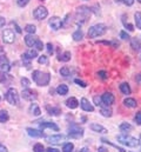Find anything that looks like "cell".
Masks as SVG:
<instances>
[{
	"instance_id": "obj_1",
	"label": "cell",
	"mask_w": 141,
	"mask_h": 152,
	"mask_svg": "<svg viewBox=\"0 0 141 152\" xmlns=\"http://www.w3.org/2000/svg\"><path fill=\"white\" fill-rule=\"evenodd\" d=\"M116 139H118V142H120L121 144H124V145H126V146H129V148H137V146L140 145L139 139H137V138H134V137H131V136H128L127 133L116 136Z\"/></svg>"
},
{
	"instance_id": "obj_2",
	"label": "cell",
	"mask_w": 141,
	"mask_h": 152,
	"mask_svg": "<svg viewBox=\"0 0 141 152\" xmlns=\"http://www.w3.org/2000/svg\"><path fill=\"white\" fill-rule=\"evenodd\" d=\"M32 77H33V80L35 81V84L39 85V86H46V85H48V83L51 80L49 73L41 72V71H34Z\"/></svg>"
},
{
	"instance_id": "obj_3",
	"label": "cell",
	"mask_w": 141,
	"mask_h": 152,
	"mask_svg": "<svg viewBox=\"0 0 141 152\" xmlns=\"http://www.w3.org/2000/svg\"><path fill=\"white\" fill-rule=\"evenodd\" d=\"M106 25L104 24H97L89 27L88 30V38H97V37H101L106 33Z\"/></svg>"
},
{
	"instance_id": "obj_4",
	"label": "cell",
	"mask_w": 141,
	"mask_h": 152,
	"mask_svg": "<svg viewBox=\"0 0 141 152\" xmlns=\"http://www.w3.org/2000/svg\"><path fill=\"white\" fill-rule=\"evenodd\" d=\"M6 100L11 104V105H19V94L18 91L15 88H9L6 92Z\"/></svg>"
},
{
	"instance_id": "obj_5",
	"label": "cell",
	"mask_w": 141,
	"mask_h": 152,
	"mask_svg": "<svg viewBox=\"0 0 141 152\" xmlns=\"http://www.w3.org/2000/svg\"><path fill=\"white\" fill-rule=\"evenodd\" d=\"M68 132H70L68 136L72 138H81L84 136V129L78 124H72L68 129Z\"/></svg>"
},
{
	"instance_id": "obj_6",
	"label": "cell",
	"mask_w": 141,
	"mask_h": 152,
	"mask_svg": "<svg viewBox=\"0 0 141 152\" xmlns=\"http://www.w3.org/2000/svg\"><path fill=\"white\" fill-rule=\"evenodd\" d=\"M33 15H34V18L36 19V20H42V19H45V18L48 15V11H47L46 7H44V6H39V7H36V8L34 10Z\"/></svg>"
},
{
	"instance_id": "obj_7",
	"label": "cell",
	"mask_w": 141,
	"mask_h": 152,
	"mask_svg": "<svg viewBox=\"0 0 141 152\" xmlns=\"http://www.w3.org/2000/svg\"><path fill=\"white\" fill-rule=\"evenodd\" d=\"M2 40L6 42V44H12L14 42L15 40V34L12 30H4L2 32Z\"/></svg>"
},
{
	"instance_id": "obj_8",
	"label": "cell",
	"mask_w": 141,
	"mask_h": 152,
	"mask_svg": "<svg viewBox=\"0 0 141 152\" xmlns=\"http://www.w3.org/2000/svg\"><path fill=\"white\" fill-rule=\"evenodd\" d=\"M48 24H49V26L52 27V30L58 31V30H60L61 26H63V20H61L59 17H52V18L48 20Z\"/></svg>"
},
{
	"instance_id": "obj_9",
	"label": "cell",
	"mask_w": 141,
	"mask_h": 152,
	"mask_svg": "<svg viewBox=\"0 0 141 152\" xmlns=\"http://www.w3.org/2000/svg\"><path fill=\"white\" fill-rule=\"evenodd\" d=\"M21 96H23V98H24L25 100H28V102H33V100L36 99V97H38L36 92L33 91V90H31V88L24 90L23 93H21Z\"/></svg>"
},
{
	"instance_id": "obj_10",
	"label": "cell",
	"mask_w": 141,
	"mask_h": 152,
	"mask_svg": "<svg viewBox=\"0 0 141 152\" xmlns=\"http://www.w3.org/2000/svg\"><path fill=\"white\" fill-rule=\"evenodd\" d=\"M11 70V65L8 59L5 56H0V72L2 73H7Z\"/></svg>"
},
{
	"instance_id": "obj_11",
	"label": "cell",
	"mask_w": 141,
	"mask_h": 152,
	"mask_svg": "<svg viewBox=\"0 0 141 152\" xmlns=\"http://www.w3.org/2000/svg\"><path fill=\"white\" fill-rule=\"evenodd\" d=\"M91 10H89V7H87V6H80L79 8H78V14L82 18V20L85 21L89 15H91Z\"/></svg>"
},
{
	"instance_id": "obj_12",
	"label": "cell",
	"mask_w": 141,
	"mask_h": 152,
	"mask_svg": "<svg viewBox=\"0 0 141 152\" xmlns=\"http://www.w3.org/2000/svg\"><path fill=\"white\" fill-rule=\"evenodd\" d=\"M101 100H102V103H104L105 105L109 106V105H112V104L114 103L115 98H114V96H113L110 92H105V93L101 96Z\"/></svg>"
},
{
	"instance_id": "obj_13",
	"label": "cell",
	"mask_w": 141,
	"mask_h": 152,
	"mask_svg": "<svg viewBox=\"0 0 141 152\" xmlns=\"http://www.w3.org/2000/svg\"><path fill=\"white\" fill-rule=\"evenodd\" d=\"M80 105H81V109H82L84 111H86V112H93V111H94L93 105H92V104L89 103V100L86 99V98H81Z\"/></svg>"
},
{
	"instance_id": "obj_14",
	"label": "cell",
	"mask_w": 141,
	"mask_h": 152,
	"mask_svg": "<svg viewBox=\"0 0 141 152\" xmlns=\"http://www.w3.org/2000/svg\"><path fill=\"white\" fill-rule=\"evenodd\" d=\"M65 139V136L64 134H54L52 137H47L46 138V142L47 143H52V144H60L61 140Z\"/></svg>"
},
{
	"instance_id": "obj_15",
	"label": "cell",
	"mask_w": 141,
	"mask_h": 152,
	"mask_svg": "<svg viewBox=\"0 0 141 152\" xmlns=\"http://www.w3.org/2000/svg\"><path fill=\"white\" fill-rule=\"evenodd\" d=\"M40 129L41 130H45V129H51V130H54V131H59V126L54 123H49V121H44L40 124Z\"/></svg>"
},
{
	"instance_id": "obj_16",
	"label": "cell",
	"mask_w": 141,
	"mask_h": 152,
	"mask_svg": "<svg viewBox=\"0 0 141 152\" xmlns=\"http://www.w3.org/2000/svg\"><path fill=\"white\" fill-rule=\"evenodd\" d=\"M38 40V37H35L34 34H27L25 37V42L28 47H33L35 45V41Z\"/></svg>"
},
{
	"instance_id": "obj_17",
	"label": "cell",
	"mask_w": 141,
	"mask_h": 152,
	"mask_svg": "<svg viewBox=\"0 0 141 152\" xmlns=\"http://www.w3.org/2000/svg\"><path fill=\"white\" fill-rule=\"evenodd\" d=\"M27 132H28V134H30L31 137H33V138H41V137H44V132H42V131H39V130H35V129L28 127V129H27Z\"/></svg>"
},
{
	"instance_id": "obj_18",
	"label": "cell",
	"mask_w": 141,
	"mask_h": 152,
	"mask_svg": "<svg viewBox=\"0 0 141 152\" xmlns=\"http://www.w3.org/2000/svg\"><path fill=\"white\" fill-rule=\"evenodd\" d=\"M46 110L47 112L51 114V115H60L61 114V109L58 107V106H46Z\"/></svg>"
},
{
	"instance_id": "obj_19",
	"label": "cell",
	"mask_w": 141,
	"mask_h": 152,
	"mask_svg": "<svg viewBox=\"0 0 141 152\" xmlns=\"http://www.w3.org/2000/svg\"><path fill=\"white\" fill-rule=\"evenodd\" d=\"M66 105H67L70 109H76V107L79 106V102H78L76 98L70 97V98H68V99L66 100Z\"/></svg>"
},
{
	"instance_id": "obj_20",
	"label": "cell",
	"mask_w": 141,
	"mask_h": 152,
	"mask_svg": "<svg viewBox=\"0 0 141 152\" xmlns=\"http://www.w3.org/2000/svg\"><path fill=\"white\" fill-rule=\"evenodd\" d=\"M89 127H91V130H93V131H95V132H99V133H106L107 132V130H106L104 126H101L100 124H91L89 125Z\"/></svg>"
},
{
	"instance_id": "obj_21",
	"label": "cell",
	"mask_w": 141,
	"mask_h": 152,
	"mask_svg": "<svg viewBox=\"0 0 141 152\" xmlns=\"http://www.w3.org/2000/svg\"><path fill=\"white\" fill-rule=\"evenodd\" d=\"M131 46H132V48L134 50V51H140L141 50V41L139 40V39L137 38H132L131 39Z\"/></svg>"
},
{
	"instance_id": "obj_22",
	"label": "cell",
	"mask_w": 141,
	"mask_h": 152,
	"mask_svg": "<svg viewBox=\"0 0 141 152\" xmlns=\"http://www.w3.org/2000/svg\"><path fill=\"white\" fill-rule=\"evenodd\" d=\"M120 91H121L124 94H126V96H129V94L132 93L131 86H129L127 83H122V84L120 85Z\"/></svg>"
},
{
	"instance_id": "obj_23",
	"label": "cell",
	"mask_w": 141,
	"mask_h": 152,
	"mask_svg": "<svg viewBox=\"0 0 141 152\" xmlns=\"http://www.w3.org/2000/svg\"><path fill=\"white\" fill-rule=\"evenodd\" d=\"M124 105H125L126 107L133 109V107H135V106H137V100H135V99H133V98H126V99L124 100Z\"/></svg>"
},
{
	"instance_id": "obj_24",
	"label": "cell",
	"mask_w": 141,
	"mask_h": 152,
	"mask_svg": "<svg viewBox=\"0 0 141 152\" xmlns=\"http://www.w3.org/2000/svg\"><path fill=\"white\" fill-rule=\"evenodd\" d=\"M57 92H58V94H60V96H65V94L68 93V86L65 85V84H61V85L58 86Z\"/></svg>"
},
{
	"instance_id": "obj_25",
	"label": "cell",
	"mask_w": 141,
	"mask_h": 152,
	"mask_svg": "<svg viewBox=\"0 0 141 152\" xmlns=\"http://www.w3.org/2000/svg\"><path fill=\"white\" fill-rule=\"evenodd\" d=\"M119 129H120V131H121V132H124V133H127V132H129V131H132V130H133L132 125H131V124H128V123H122V124H120Z\"/></svg>"
},
{
	"instance_id": "obj_26",
	"label": "cell",
	"mask_w": 141,
	"mask_h": 152,
	"mask_svg": "<svg viewBox=\"0 0 141 152\" xmlns=\"http://www.w3.org/2000/svg\"><path fill=\"white\" fill-rule=\"evenodd\" d=\"M100 113L102 114L104 117H112V109L109 107V106H107V105H104V106H101V110H100Z\"/></svg>"
},
{
	"instance_id": "obj_27",
	"label": "cell",
	"mask_w": 141,
	"mask_h": 152,
	"mask_svg": "<svg viewBox=\"0 0 141 152\" xmlns=\"http://www.w3.org/2000/svg\"><path fill=\"white\" fill-rule=\"evenodd\" d=\"M30 113L33 114V115H40V114H41V111H40L39 105H36V104H32V105H31V107H30Z\"/></svg>"
},
{
	"instance_id": "obj_28",
	"label": "cell",
	"mask_w": 141,
	"mask_h": 152,
	"mask_svg": "<svg viewBox=\"0 0 141 152\" xmlns=\"http://www.w3.org/2000/svg\"><path fill=\"white\" fill-rule=\"evenodd\" d=\"M59 60L60 61H70V52H68V51H66V52H64L63 54H60L59 56Z\"/></svg>"
},
{
	"instance_id": "obj_29",
	"label": "cell",
	"mask_w": 141,
	"mask_h": 152,
	"mask_svg": "<svg viewBox=\"0 0 141 152\" xmlns=\"http://www.w3.org/2000/svg\"><path fill=\"white\" fill-rule=\"evenodd\" d=\"M21 59H23L24 65H25L27 69H30V67H31V60H32V59H30V57H28L26 53H24V54L21 56Z\"/></svg>"
},
{
	"instance_id": "obj_30",
	"label": "cell",
	"mask_w": 141,
	"mask_h": 152,
	"mask_svg": "<svg viewBox=\"0 0 141 152\" xmlns=\"http://www.w3.org/2000/svg\"><path fill=\"white\" fill-rule=\"evenodd\" d=\"M84 38V32L81 30H76L74 33H73V39L75 41H80L81 39Z\"/></svg>"
},
{
	"instance_id": "obj_31",
	"label": "cell",
	"mask_w": 141,
	"mask_h": 152,
	"mask_svg": "<svg viewBox=\"0 0 141 152\" xmlns=\"http://www.w3.org/2000/svg\"><path fill=\"white\" fill-rule=\"evenodd\" d=\"M8 120V113L5 110H0V123H6Z\"/></svg>"
},
{
	"instance_id": "obj_32",
	"label": "cell",
	"mask_w": 141,
	"mask_h": 152,
	"mask_svg": "<svg viewBox=\"0 0 141 152\" xmlns=\"http://www.w3.org/2000/svg\"><path fill=\"white\" fill-rule=\"evenodd\" d=\"M25 31L27 33H30V34H34L35 31H36V27H35L34 25H32V24H28V25L25 26Z\"/></svg>"
},
{
	"instance_id": "obj_33",
	"label": "cell",
	"mask_w": 141,
	"mask_h": 152,
	"mask_svg": "<svg viewBox=\"0 0 141 152\" xmlns=\"http://www.w3.org/2000/svg\"><path fill=\"white\" fill-rule=\"evenodd\" d=\"M134 19H135V25L138 28L141 30V12H137L134 14Z\"/></svg>"
},
{
	"instance_id": "obj_34",
	"label": "cell",
	"mask_w": 141,
	"mask_h": 152,
	"mask_svg": "<svg viewBox=\"0 0 141 152\" xmlns=\"http://www.w3.org/2000/svg\"><path fill=\"white\" fill-rule=\"evenodd\" d=\"M101 140H102L104 143H106V144H108V145H110V146H113V148H115V149H116L118 151H120V152H126V150H125V149H122V148H120V146H118V145H114V144H113V143H110L109 140H106L105 138H102Z\"/></svg>"
},
{
	"instance_id": "obj_35",
	"label": "cell",
	"mask_w": 141,
	"mask_h": 152,
	"mask_svg": "<svg viewBox=\"0 0 141 152\" xmlns=\"http://www.w3.org/2000/svg\"><path fill=\"white\" fill-rule=\"evenodd\" d=\"M60 75H61L63 77H68L70 75V67H67V66H64V67H61V69H60Z\"/></svg>"
},
{
	"instance_id": "obj_36",
	"label": "cell",
	"mask_w": 141,
	"mask_h": 152,
	"mask_svg": "<svg viewBox=\"0 0 141 152\" xmlns=\"http://www.w3.org/2000/svg\"><path fill=\"white\" fill-rule=\"evenodd\" d=\"M74 149V145L72 143H66L64 146H63V152H72Z\"/></svg>"
},
{
	"instance_id": "obj_37",
	"label": "cell",
	"mask_w": 141,
	"mask_h": 152,
	"mask_svg": "<svg viewBox=\"0 0 141 152\" xmlns=\"http://www.w3.org/2000/svg\"><path fill=\"white\" fill-rule=\"evenodd\" d=\"M93 100H94V104H95V105H98V106H100V107L105 105V104L102 103V100H101V97H99V96H94Z\"/></svg>"
},
{
	"instance_id": "obj_38",
	"label": "cell",
	"mask_w": 141,
	"mask_h": 152,
	"mask_svg": "<svg viewBox=\"0 0 141 152\" xmlns=\"http://www.w3.org/2000/svg\"><path fill=\"white\" fill-rule=\"evenodd\" d=\"M28 57H30V59H33V58H36L38 57V52L35 51V50H28L27 52H25Z\"/></svg>"
},
{
	"instance_id": "obj_39",
	"label": "cell",
	"mask_w": 141,
	"mask_h": 152,
	"mask_svg": "<svg viewBox=\"0 0 141 152\" xmlns=\"http://www.w3.org/2000/svg\"><path fill=\"white\" fill-rule=\"evenodd\" d=\"M38 61H39V64L46 65V64H48V58H47L46 56H40V57L38 58Z\"/></svg>"
},
{
	"instance_id": "obj_40",
	"label": "cell",
	"mask_w": 141,
	"mask_h": 152,
	"mask_svg": "<svg viewBox=\"0 0 141 152\" xmlns=\"http://www.w3.org/2000/svg\"><path fill=\"white\" fill-rule=\"evenodd\" d=\"M33 151L34 152H45V149H44V146H42V144H35L34 148H33Z\"/></svg>"
},
{
	"instance_id": "obj_41",
	"label": "cell",
	"mask_w": 141,
	"mask_h": 152,
	"mask_svg": "<svg viewBox=\"0 0 141 152\" xmlns=\"http://www.w3.org/2000/svg\"><path fill=\"white\" fill-rule=\"evenodd\" d=\"M35 47H36V50H39V51H41L42 48H44V44H42V41L40 40V39L38 38V40L35 41Z\"/></svg>"
},
{
	"instance_id": "obj_42",
	"label": "cell",
	"mask_w": 141,
	"mask_h": 152,
	"mask_svg": "<svg viewBox=\"0 0 141 152\" xmlns=\"http://www.w3.org/2000/svg\"><path fill=\"white\" fill-rule=\"evenodd\" d=\"M120 38L124 39V40H129V39H131V37H129V34H128L127 32L121 31V32H120Z\"/></svg>"
},
{
	"instance_id": "obj_43",
	"label": "cell",
	"mask_w": 141,
	"mask_h": 152,
	"mask_svg": "<svg viewBox=\"0 0 141 152\" xmlns=\"http://www.w3.org/2000/svg\"><path fill=\"white\" fill-rule=\"evenodd\" d=\"M74 83H75L76 85L81 86V87H86V86H87V84H86L85 81H82L81 79H75V80H74Z\"/></svg>"
},
{
	"instance_id": "obj_44",
	"label": "cell",
	"mask_w": 141,
	"mask_h": 152,
	"mask_svg": "<svg viewBox=\"0 0 141 152\" xmlns=\"http://www.w3.org/2000/svg\"><path fill=\"white\" fill-rule=\"evenodd\" d=\"M21 85L27 88V87L30 86V80H28L27 78H23V79H21Z\"/></svg>"
},
{
	"instance_id": "obj_45",
	"label": "cell",
	"mask_w": 141,
	"mask_h": 152,
	"mask_svg": "<svg viewBox=\"0 0 141 152\" xmlns=\"http://www.w3.org/2000/svg\"><path fill=\"white\" fill-rule=\"evenodd\" d=\"M98 77L100 78V79H102V80H105V79H107V73H106L105 71H99L98 73Z\"/></svg>"
},
{
	"instance_id": "obj_46",
	"label": "cell",
	"mask_w": 141,
	"mask_h": 152,
	"mask_svg": "<svg viewBox=\"0 0 141 152\" xmlns=\"http://www.w3.org/2000/svg\"><path fill=\"white\" fill-rule=\"evenodd\" d=\"M134 120L137 121V124H138V125H141V111L135 114V117H134Z\"/></svg>"
},
{
	"instance_id": "obj_47",
	"label": "cell",
	"mask_w": 141,
	"mask_h": 152,
	"mask_svg": "<svg viewBox=\"0 0 141 152\" xmlns=\"http://www.w3.org/2000/svg\"><path fill=\"white\" fill-rule=\"evenodd\" d=\"M122 23H124V26L126 27V28H128L129 31H134V26L133 25H131V24H128V23H126L124 19H122Z\"/></svg>"
},
{
	"instance_id": "obj_48",
	"label": "cell",
	"mask_w": 141,
	"mask_h": 152,
	"mask_svg": "<svg viewBox=\"0 0 141 152\" xmlns=\"http://www.w3.org/2000/svg\"><path fill=\"white\" fill-rule=\"evenodd\" d=\"M28 1H31V0H18V5L24 7V6H26L28 4Z\"/></svg>"
},
{
	"instance_id": "obj_49",
	"label": "cell",
	"mask_w": 141,
	"mask_h": 152,
	"mask_svg": "<svg viewBox=\"0 0 141 152\" xmlns=\"http://www.w3.org/2000/svg\"><path fill=\"white\" fill-rule=\"evenodd\" d=\"M47 51H48V53H49V54H52V53H53V45H52L51 42H48V44H47Z\"/></svg>"
},
{
	"instance_id": "obj_50",
	"label": "cell",
	"mask_w": 141,
	"mask_h": 152,
	"mask_svg": "<svg viewBox=\"0 0 141 152\" xmlns=\"http://www.w3.org/2000/svg\"><path fill=\"white\" fill-rule=\"evenodd\" d=\"M122 2L126 5V6H132L134 4V0H122Z\"/></svg>"
},
{
	"instance_id": "obj_51",
	"label": "cell",
	"mask_w": 141,
	"mask_h": 152,
	"mask_svg": "<svg viewBox=\"0 0 141 152\" xmlns=\"http://www.w3.org/2000/svg\"><path fill=\"white\" fill-rule=\"evenodd\" d=\"M0 152H8V150H7V148H6L5 145H2L1 143H0Z\"/></svg>"
},
{
	"instance_id": "obj_52",
	"label": "cell",
	"mask_w": 141,
	"mask_h": 152,
	"mask_svg": "<svg viewBox=\"0 0 141 152\" xmlns=\"http://www.w3.org/2000/svg\"><path fill=\"white\" fill-rule=\"evenodd\" d=\"M5 24H6V20H5V18H4V17H0V27L5 26Z\"/></svg>"
},
{
	"instance_id": "obj_53",
	"label": "cell",
	"mask_w": 141,
	"mask_h": 152,
	"mask_svg": "<svg viewBox=\"0 0 141 152\" xmlns=\"http://www.w3.org/2000/svg\"><path fill=\"white\" fill-rule=\"evenodd\" d=\"M46 152H60L58 149H53V148H48L47 150H46Z\"/></svg>"
},
{
	"instance_id": "obj_54",
	"label": "cell",
	"mask_w": 141,
	"mask_h": 152,
	"mask_svg": "<svg viewBox=\"0 0 141 152\" xmlns=\"http://www.w3.org/2000/svg\"><path fill=\"white\" fill-rule=\"evenodd\" d=\"M99 152H108V150L104 146H101V148H99Z\"/></svg>"
},
{
	"instance_id": "obj_55",
	"label": "cell",
	"mask_w": 141,
	"mask_h": 152,
	"mask_svg": "<svg viewBox=\"0 0 141 152\" xmlns=\"http://www.w3.org/2000/svg\"><path fill=\"white\" fill-rule=\"evenodd\" d=\"M79 152H91V151H89V149H88V148H82Z\"/></svg>"
},
{
	"instance_id": "obj_56",
	"label": "cell",
	"mask_w": 141,
	"mask_h": 152,
	"mask_svg": "<svg viewBox=\"0 0 141 152\" xmlns=\"http://www.w3.org/2000/svg\"><path fill=\"white\" fill-rule=\"evenodd\" d=\"M137 80H138L139 83H141V73H140V75H139L138 77H137Z\"/></svg>"
},
{
	"instance_id": "obj_57",
	"label": "cell",
	"mask_w": 141,
	"mask_h": 152,
	"mask_svg": "<svg viewBox=\"0 0 141 152\" xmlns=\"http://www.w3.org/2000/svg\"><path fill=\"white\" fill-rule=\"evenodd\" d=\"M0 53H4V50H2L1 47H0Z\"/></svg>"
},
{
	"instance_id": "obj_58",
	"label": "cell",
	"mask_w": 141,
	"mask_h": 152,
	"mask_svg": "<svg viewBox=\"0 0 141 152\" xmlns=\"http://www.w3.org/2000/svg\"><path fill=\"white\" fill-rule=\"evenodd\" d=\"M115 1H116V2H121L122 0H115Z\"/></svg>"
},
{
	"instance_id": "obj_59",
	"label": "cell",
	"mask_w": 141,
	"mask_h": 152,
	"mask_svg": "<svg viewBox=\"0 0 141 152\" xmlns=\"http://www.w3.org/2000/svg\"><path fill=\"white\" fill-rule=\"evenodd\" d=\"M139 143H140V144H141V137H140V140H139Z\"/></svg>"
},
{
	"instance_id": "obj_60",
	"label": "cell",
	"mask_w": 141,
	"mask_h": 152,
	"mask_svg": "<svg viewBox=\"0 0 141 152\" xmlns=\"http://www.w3.org/2000/svg\"><path fill=\"white\" fill-rule=\"evenodd\" d=\"M138 1H139V2H141V0H138Z\"/></svg>"
},
{
	"instance_id": "obj_61",
	"label": "cell",
	"mask_w": 141,
	"mask_h": 152,
	"mask_svg": "<svg viewBox=\"0 0 141 152\" xmlns=\"http://www.w3.org/2000/svg\"><path fill=\"white\" fill-rule=\"evenodd\" d=\"M41 1H44V0H41Z\"/></svg>"
},
{
	"instance_id": "obj_62",
	"label": "cell",
	"mask_w": 141,
	"mask_h": 152,
	"mask_svg": "<svg viewBox=\"0 0 141 152\" xmlns=\"http://www.w3.org/2000/svg\"><path fill=\"white\" fill-rule=\"evenodd\" d=\"M140 58H141V57H140Z\"/></svg>"
}]
</instances>
